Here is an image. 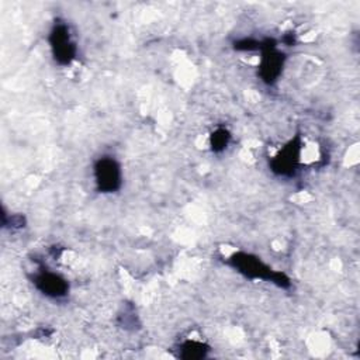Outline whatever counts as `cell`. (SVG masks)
<instances>
[{
	"instance_id": "1",
	"label": "cell",
	"mask_w": 360,
	"mask_h": 360,
	"mask_svg": "<svg viewBox=\"0 0 360 360\" xmlns=\"http://www.w3.org/2000/svg\"><path fill=\"white\" fill-rule=\"evenodd\" d=\"M228 264L250 280H263L276 284L280 288L290 287L291 281L283 271H276L263 263L257 256L245 252H236L228 259Z\"/></svg>"
},
{
	"instance_id": "2",
	"label": "cell",
	"mask_w": 360,
	"mask_h": 360,
	"mask_svg": "<svg viewBox=\"0 0 360 360\" xmlns=\"http://www.w3.org/2000/svg\"><path fill=\"white\" fill-rule=\"evenodd\" d=\"M49 44L53 59L59 65H69L76 58V44L72 39L69 27L63 21H55L49 32Z\"/></svg>"
},
{
	"instance_id": "3",
	"label": "cell",
	"mask_w": 360,
	"mask_h": 360,
	"mask_svg": "<svg viewBox=\"0 0 360 360\" xmlns=\"http://www.w3.org/2000/svg\"><path fill=\"white\" fill-rule=\"evenodd\" d=\"M276 41L271 38L263 39L262 44V59L259 65V75L266 84H274L281 75L284 66V53L276 48Z\"/></svg>"
},
{
	"instance_id": "4",
	"label": "cell",
	"mask_w": 360,
	"mask_h": 360,
	"mask_svg": "<svg viewBox=\"0 0 360 360\" xmlns=\"http://www.w3.org/2000/svg\"><path fill=\"white\" fill-rule=\"evenodd\" d=\"M94 181L101 193H114L122 183L120 163L112 156H103L94 165Z\"/></svg>"
},
{
	"instance_id": "5",
	"label": "cell",
	"mask_w": 360,
	"mask_h": 360,
	"mask_svg": "<svg viewBox=\"0 0 360 360\" xmlns=\"http://www.w3.org/2000/svg\"><path fill=\"white\" fill-rule=\"evenodd\" d=\"M301 155V138L295 136L283 146L281 150L270 162L271 170L280 176L294 174Z\"/></svg>"
},
{
	"instance_id": "6",
	"label": "cell",
	"mask_w": 360,
	"mask_h": 360,
	"mask_svg": "<svg viewBox=\"0 0 360 360\" xmlns=\"http://www.w3.org/2000/svg\"><path fill=\"white\" fill-rule=\"evenodd\" d=\"M38 291L49 298H63L69 291V283L60 274L51 270L39 269L32 278Z\"/></svg>"
},
{
	"instance_id": "7",
	"label": "cell",
	"mask_w": 360,
	"mask_h": 360,
	"mask_svg": "<svg viewBox=\"0 0 360 360\" xmlns=\"http://www.w3.org/2000/svg\"><path fill=\"white\" fill-rule=\"evenodd\" d=\"M180 356L184 359H200L204 357L208 347L195 340H187L180 345Z\"/></svg>"
},
{
	"instance_id": "8",
	"label": "cell",
	"mask_w": 360,
	"mask_h": 360,
	"mask_svg": "<svg viewBox=\"0 0 360 360\" xmlns=\"http://www.w3.org/2000/svg\"><path fill=\"white\" fill-rule=\"evenodd\" d=\"M229 139H231V135H229V132H228L225 128H218V129H215V131L211 134V139H210L211 149H212L214 152H222V150H225V148H226L228 143H229Z\"/></svg>"
}]
</instances>
